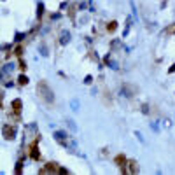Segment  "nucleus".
<instances>
[{"label":"nucleus","mask_w":175,"mask_h":175,"mask_svg":"<svg viewBox=\"0 0 175 175\" xmlns=\"http://www.w3.org/2000/svg\"><path fill=\"white\" fill-rule=\"evenodd\" d=\"M46 170H47V173H58V172H60V166H58V163L51 161V163L46 165Z\"/></svg>","instance_id":"obj_7"},{"label":"nucleus","mask_w":175,"mask_h":175,"mask_svg":"<svg viewBox=\"0 0 175 175\" xmlns=\"http://www.w3.org/2000/svg\"><path fill=\"white\" fill-rule=\"evenodd\" d=\"M168 72H170V74H173V72H175V63L172 65V67H170V70H168Z\"/></svg>","instance_id":"obj_14"},{"label":"nucleus","mask_w":175,"mask_h":175,"mask_svg":"<svg viewBox=\"0 0 175 175\" xmlns=\"http://www.w3.org/2000/svg\"><path fill=\"white\" fill-rule=\"evenodd\" d=\"M116 28H117V21H110V23L107 25V32L112 33V32H116Z\"/></svg>","instance_id":"obj_8"},{"label":"nucleus","mask_w":175,"mask_h":175,"mask_svg":"<svg viewBox=\"0 0 175 175\" xmlns=\"http://www.w3.org/2000/svg\"><path fill=\"white\" fill-rule=\"evenodd\" d=\"M2 133H4V138H5V140H12L14 137H16V128L11 126V124H5Z\"/></svg>","instance_id":"obj_4"},{"label":"nucleus","mask_w":175,"mask_h":175,"mask_svg":"<svg viewBox=\"0 0 175 175\" xmlns=\"http://www.w3.org/2000/svg\"><path fill=\"white\" fill-rule=\"evenodd\" d=\"M39 140H40V135H37V137H35V140L30 144V147H28V151H30L28 154H30V158H32L33 161L40 159V152H39Z\"/></svg>","instance_id":"obj_2"},{"label":"nucleus","mask_w":175,"mask_h":175,"mask_svg":"<svg viewBox=\"0 0 175 175\" xmlns=\"http://www.w3.org/2000/svg\"><path fill=\"white\" fill-rule=\"evenodd\" d=\"M14 54H16V56H21V54H23V46H18V47L14 49Z\"/></svg>","instance_id":"obj_10"},{"label":"nucleus","mask_w":175,"mask_h":175,"mask_svg":"<svg viewBox=\"0 0 175 175\" xmlns=\"http://www.w3.org/2000/svg\"><path fill=\"white\" fill-rule=\"evenodd\" d=\"M137 172H138L137 159H128V173H137Z\"/></svg>","instance_id":"obj_6"},{"label":"nucleus","mask_w":175,"mask_h":175,"mask_svg":"<svg viewBox=\"0 0 175 175\" xmlns=\"http://www.w3.org/2000/svg\"><path fill=\"white\" fill-rule=\"evenodd\" d=\"M21 165H23V161H18V166H16V173H21Z\"/></svg>","instance_id":"obj_12"},{"label":"nucleus","mask_w":175,"mask_h":175,"mask_svg":"<svg viewBox=\"0 0 175 175\" xmlns=\"http://www.w3.org/2000/svg\"><path fill=\"white\" fill-rule=\"evenodd\" d=\"M19 70H21V72H25V70H26V63L23 61V60H19Z\"/></svg>","instance_id":"obj_11"},{"label":"nucleus","mask_w":175,"mask_h":175,"mask_svg":"<svg viewBox=\"0 0 175 175\" xmlns=\"http://www.w3.org/2000/svg\"><path fill=\"white\" fill-rule=\"evenodd\" d=\"M18 84H19V86H26V84H28V77L21 74V75L18 77Z\"/></svg>","instance_id":"obj_9"},{"label":"nucleus","mask_w":175,"mask_h":175,"mask_svg":"<svg viewBox=\"0 0 175 175\" xmlns=\"http://www.w3.org/2000/svg\"><path fill=\"white\" fill-rule=\"evenodd\" d=\"M166 32H168V33H175V26H168Z\"/></svg>","instance_id":"obj_13"},{"label":"nucleus","mask_w":175,"mask_h":175,"mask_svg":"<svg viewBox=\"0 0 175 175\" xmlns=\"http://www.w3.org/2000/svg\"><path fill=\"white\" fill-rule=\"evenodd\" d=\"M37 93H39V96H40L47 105H51L53 102H54L53 89L49 88V84L46 82V81H39V84H37Z\"/></svg>","instance_id":"obj_1"},{"label":"nucleus","mask_w":175,"mask_h":175,"mask_svg":"<svg viewBox=\"0 0 175 175\" xmlns=\"http://www.w3.org/2000/svg\"><path fill=\"white\" fill-rule=\"evenodd\" d=\"M114 163L119 166L121 173H128V159H126L124 154H117V156L114 158Z\"/></svg>","instance_id":"obj_3"},{"label":"nucleus","mask_w":175,"mask_h":175,"mask_svg":"<svg viewBox=\"0 0 175 175\" xmlns=\"http://www.w3.org/2000/svg\"><path fill=\"white\" fill-rule=\"evenodd\" d=\"M11 109H12V112L16 114V116H19V114H21V109H23V102H21L19 98L12 100V103H11Z\"/></svg>","instance_id":"obj_5"}]
</instances>
